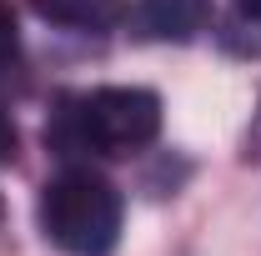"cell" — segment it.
Instances as JSON below:
<instances>
[{
    "label": "cell",
    "instance_id": "5",
    "mask_svg": "<svg viewBox=\"0 0 261 256\" xmlns=\"http://www.w3.org/2000/svg\"><path fill=\"white\" fill-rule=\"evenodd\" d=\"M20 65V25H15V10L0 0V86L15 75Z\"/></svg>",
    "mask_w": 261,
    "mask_h": 256
},
{
    "label": "cell",
    "instance_id": "1",
    "mask_svg": "<svg viewBox=\"0 0 261 256\" xmlns=\"http://www.w3.org/2000/svg\"><path fill=\"white\" fill-rule=\"evenodd\" d=\"M161 136V96L146 86H100L70 96L45 131V141L65 156H130Z\"/></svg>",
    "mask_w": 261,
    "mask_h": 256
},
{
    "label": "cell",
    "instance_id": "4",
    "mask_svg": "<svg viewBox=\"0 0 261 256\" xmlns=\"http://www.w3.org/2000/svg\"><path fill=\"white\" fill-rule=\"evenodd\" d=\"M31 10L65 31H106L121 20V0H31Z\"/></svg>",
    "mask_w": 261,
    "mask_h": 256
},
{
    "label": "cell",
    "instance_id": "8",
    "mask_svg": "<svg viewBox=\"0 0 261 256\" xmlns=\"http://www.w3.org/2000/svg\"><path fill=\"white\" fill-rule=\"evenodd\" d=\"M0 216H5V201H0Z\"/></svg>",
    "mask_w": 261,
    "mask_h": 256
},
{
    "label": "cell",
    "instance_id": "7",
    "mask_svg": "<svg viewBox=\"0 0 261 256\" xmlns=\"http://www.w3.org/2000/svg\"><path fill=\"white\" fill-rule=\"evenodd\" d=\"M236 5H241L246 20H256V25H261V0H236Z\"/></svg>",
    "mask_w": 261,
    "mask_h": 256
},
{
    "label": "cell",
    "instance_id": "2",
    "mask_svg": "<svg viewBox=\"0 0 261 256\" xmlns=\"http://www.w3.org/2000/svg\"><path fill=\"white\" fill-rule=\"evenodd\" d=\"M121 191L91 166H65L40 191V231L70 256H106L121 241Z\"/></svg>",
    "mask_w": 261,
    "mask_h": 256
},
{
    "label": "cell",
    "instance_id": "3",
    "mask_svg": "<svg viewBox=\"0 0 261 256\" xmlns=\"http://www.w3.org/2000/svg\"><path fill=\"white\" fill-rule=\"evenodd\" d=\"M211 25V0H136L130 31L141 40H171L186 45Z\"/></svg>",
    "mask_w": 261,
    "mask_h": 256
},
{
    "label": "cell",
    "instance_id": "6",
    "mask_svg": "<svg viewBox=\"0 0 261 256\" xmlns=\"http://www.w3.org/2000/svg\"><path fill=\"white\" fill-rule=\"evenodd\" d=\"M15 146H20L15 121H10V116H5V106H0V166H5V161H15Z\"/></svg>",
    "mask_w": 261,
    "mask_h": 256
}]
</instances>
